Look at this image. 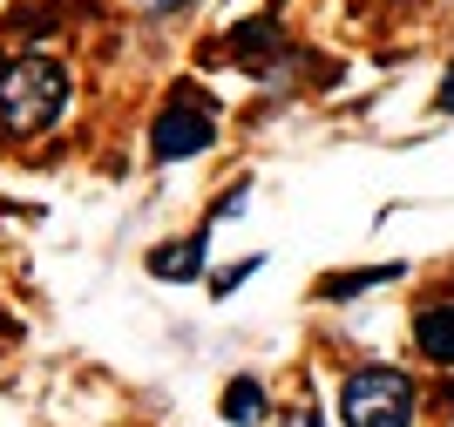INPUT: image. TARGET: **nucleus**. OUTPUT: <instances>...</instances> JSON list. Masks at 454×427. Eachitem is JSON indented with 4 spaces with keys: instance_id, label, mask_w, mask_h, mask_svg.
Returning <instances> with one entry per match:
<instances>
[{
    "instance_id": "obj_1",
    "label": "nucleus",
    "mask_w": 454,
    "mask_h": 427,
    "mask_svg": "<svg viewBox=\"0 0 454 427\" xmlns=\"http://www.w3.org/2000/svg\"><path fill=\"white\" fill-rule=\"evenodd\" d=\"M68 95H75L68 61L41 55V48L0 55V136H48L68 109Z\"/></svg>"
},
{
    "instance_id": "obj_2",
    "label": "nucleus",
    "mask_w": 454,
    "mask_h": 427,
    "mask_svg": "<svg viewBox=\"0 0 454 427\" xmlns=\"http://www.w3.org/2000/svg\"><path fill=\"white\" fill-rule=\"evenodd\" d=\"M420 387L400 367H353L340 380V421L346 427H414Z\"/></svg>"
},
{
    "instance_id": "obj_3",
    "label": "nucleus",
    "mask_w": 454,
    "mask_h": 427,
    "mask_svg": "<svg viewBox=\"0 0 454 427\" xmlns=\"http://www.w3.org/2000/svg\"><path fill=\"white\" fill-rule=\"evenodd\" d=\"M217 102H210V89H197V82H176L170 102L156 109L150 123V156L156 163H184V156H204L210 143H217Z\"/></svg>"
},
{
    "instance_id": "obj_4",
    "label": "nucleus",
    "mask_w": 454,
    "mask_h": 427,
    "mask_svg": "<svg viewBox=\"0 0 454 427\" xmlns=\"http://www.w3.org/2000/svg\"><path fill=\"white\" fill-rule=\"evenodd\" d=\"M210 231H217V217H204L190 238H170V244H156L150 258V279H163V285H190V279H204V258H210Z\"/></svg>"
},
{
    "instance_id": "obj_5",
    "label": "nucleus",
    "mask_w": 454,
    "mask_h": 427,
    "mask_svg": "<svg viewBox=\"0 0 454 427\" xmlns=\"http://www.w3.org/2000/svg\"><path fill=\"white\" fill-rule=\"evenodd\" d=\"M224 48L238 55V68H251V75H278V68H285V35H278V20H245V28H231Z\"/></svg>"
},
{
    "instance_id": "obj_6",
    "label": "nucleus",
    "mask_w": 454,
    "mask_h": 427,
    "mask_svg": "<svg viewBox=\"0 0 454 427\" xmlns=\"http://www.w3.org/2000/svg\"><path fill=\"white\" fill-rule=\"evenodd\" d=\"M414 346H420V360L454 367V298H441V305H420V312H414Z\"/></svg>"
},
{
    "instance_id": "obj_7",
    "label": "nucleus",
    "mask_w": 454,
    "mask_h": 427,
    "mask_svg": "<svg viewBox=\"0 0 454 427\" xmlns=\"http://www.w3.org/2000/svg\"><path fill=\"white\" fill-rule=\"evenodd\" d=\"M217 414H224L231 427H258V421L271 414V400H265V387H258V380H231L224 400H217Z\"/></svg>"
},
{
    "instance_id": "obj_8",
    "label": "nucleus",
    "mask_w": 454,
    "mask_h": 427,
    "mask_svg": "<svg viewBox=\"0 0 454 427\" xmlns=\"http://www.w3.org/2000/svg\"><path fill=\"white\" fill-rule=\"evenodd\" d=\"M387 279H407V265H366V272H333V279L319 285V298H360V292H373V285H387Z\"/></svg>"
},
{
    "instance_id": "obj_9",
    "label": "nucleus",
    "mask_w": 454,
    "mask_h": 427,
    "mask_svg": "<svg viewBox=\"0 0 454 427\" xmlns=\"http://www.w3.org/2000/svg\"><path fill=\"white\" fill-rule=\"evenodd\" d=\"M258 265H265V258H245V265H231V272H217V285H210V292H217V298H224V292H238V285H245L251 272H258Z\"/></svg>"
},
{
    "instance_id": "obj_10",
    "label": "nucleus",
    "mask_w": 454,
    "mask_h": 427,
    "mask_svg": "<svg viewBox=\"0 0 454 427\" xmlns=\"http://www.w3.org/2000/svg\"><path fill=\"white\" fill-rule=\"evenodd\" d=\"M129 7H143V14H150V20H170V14H184L190 0H129Z\"/></svg>"
},
{
    "instance_id": "obj_11",
    "label": "nucleus",
    "mask_w": 454,
    "mask_h": 427,
    "mask_svg": "<svg viewBox=\"0 0 454 427\" xmlns=\"http://www.w3.org/2000/svg\"><path fill=\"white\" fill-rule=\"evenodd\" d=\"M434 109H454V68H448V82H441V95H434Z\"/></svg>"
},
{
    "instance_id": "obj_12",
    "label": "nucleus",
    "mask_w": 454,
    "mask_h": 427,
    "mask_svg": "<svg viewBox=\"0 0 454 427\" xmlns=\"http://www.w3.org/2000/svg\"><path fill=\"white\" fill-rule=\"evenodd\" d=\"M292 427H325V421H319L312 407H299V421H292Z\"/></svg>"
}]
</instances>
